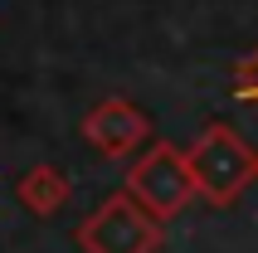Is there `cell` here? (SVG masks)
Returning <instances> with one entry per match:
<instances>
[{
  "label": "cell",
  "mask_w": 258,
  "mask_h": 253,
  "mask_svg": "<svg viewBox=\"0 0 258 253\" xmlns=\"http://www.w3.org/2000/svg\"><path fill=\"white\" fill-rule=\"evenodd\" d=\"M195 190L210 210H234L239 195L258 180V151L248 146L229 122H210L200 126V137L185 146Z\"/></svg>",
  "instance_id": "6da1fadb"
},
{
  "label": "cell",
  "mask_w": 258,
  "mask_h": 253,
  "mask_svg": "<svg viewBox=\"0 0 258 253\" xmlns=\"http://www.w3.org/2000/svg\"><path fill=\"white\" fill-rule=\"evenodd\" d=\"M122 190H127L146 214H156L161 224H171L175 214H185L190 205L200 200L195 175H190V161H185V146H175V141H151L127 166Z\"/></svg>",
  "instance_id": "7a4b0ae2"
},
{
  "label": "cell",
  "mask_w": 258,
  "mask_h": 253,
  "mask_svg": "<svg viewBox=\"0 0 258 253\" xmlns=\"http://www.w3.org/2000/svg\"><path fill=\"white\" fill-rule=\"evenodd\" d=\"M83 253H156L166 243V224L146 214L127 190H117L73 229Z\"/></svg>",
  "instance_id": "3957f363"
},
{
  "label": "cell",
  "mask_w": 258,
  "mask_h": 253,
  "mask_svg": "<svg viewBox=\"0 0 258 253\" xmlns=\"http://www.w3.org/2000/svg\"><path fill=\"white\" fill-rule=\"evenodd\" d=\"M83 141L107 161H127L151 141V117L137 107L132 98H102L83 112Z\"/></svg>",
  "instance_id": "277c9868"
},
{
  "label": "cell",
  "mask_w": 258,
  "mask_h": 253,
  "mask_svg": "<svg viewBox=\"0 0 258 253\" xmlns=\"http://www.w3.org/2000/svg\"><path fill=\"white\" fill-rule=\"evenodd\" d=\"M69 175L58 166H29L20 180H15V200L25 205L34 219H49V214H58L63 205H69Z\"/></svg>",
  "instance_id": "5b68a950"
},
{
  "label": "cell",
  "mask_w": 258,
  "mask_h": 253,
  "mask_svg": "<svg viewBox=\"0 0 258 253\" xmlns=\"http://www.w3.org/2000/svg\"><path fill=\"white\" fill-rule=\"evenodd\" d=\"M234 98L239 102H258V49L234 64Z\"/></svg>",
  "instance_id": "8992f818"
}]
</instances>
